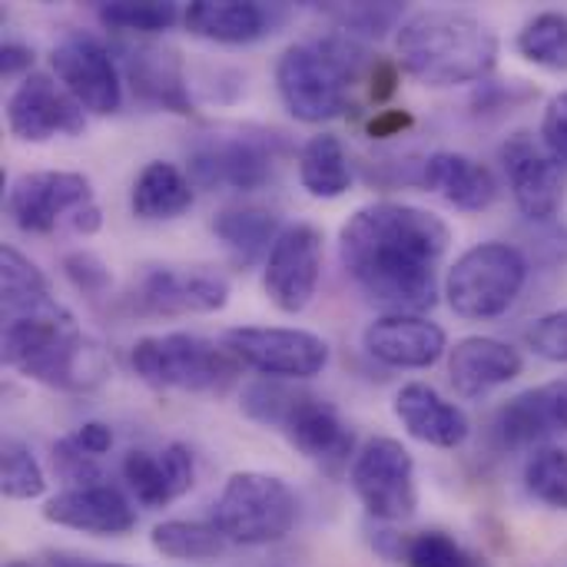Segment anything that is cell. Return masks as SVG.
<instances>
[{"label": "cell", "instance_id": "1", "mask_svg": "<svg viewBox=\"0 0 567 567\" xmlns=\"http://www.w3.org/2000/svg\"><path fill=\"white\" fill-rule=\"evenodd\" d=\"M452 246L442 216L409 203L359 206L339 233L349 279L392 312L422 316L439 302V266Z\"/></svg>", "mask_w": 567, "mask_h": 567}, {"label": "cell", "instance_id": "2", "mask_svg": "<svg viewBox=\"0 0 567 567\" xmlns=\"http://www.w3.org/2000/svg\"><path fill=\"white\" fill-rule=\"evenodd\" d=\"M399 66L425 86H462L485 80L498 63V33L475 13L429 7L395 33Z\"/></svg>", "mask_w": 567, "mask_h": 567}, {"label": "cell", "instance_id": "3", "mask_svg": "<svg viewBox=\"0 0 567 567\" xmlns=\"http://www.w3.org/2000/svg\"><path fill=\"white\" fill-rule=\"evenodd\" d=\"M365 47L346 37L302 40L276 60V90L299 123L339 120L349 106V90L362 73Z\"/></svg>", "mask_w": 567, "mask_h": 567}, {"label": "cell", "instance_id": "4", "mask_svg": "<svg viewBox=\"0 0 567 567\" xmlns=\"http://www.w3.org/2000/svg\"><path fill=\"white\" fill-rule=\"evenodd\" d=\"M3 365L56 392H90L110 375L103 352L73 316L3 322Z\"/></svg>", "mask_w": 567, "mask_h": 567}, {"label": "cell", "instance_id": "5", "mask_svg": "<svg viewBox=\"0 0 567 567\" xmlns=\"http://www.w3.org/2000/svg\"><path fill=\"white\" fill-rule=\"evenodd\" d=\"M133 372L159 392H226L243 362L226 349L189 332L143 336L130 352Z\"/></svg>", "mask_w": 567, "mask_h": 567}, {"label": "cell", "instance_id": "6", "mask_svg": "<svg viewBox=\"0 0 567 567\" xmlns=\"http://www.w3.org/2000/svg\"><path fill=\"white\" fill-rule=\"evenodd\" d=\"M229 545L262 548L282 542L299 522V498L279 478L266 472H236L223 485L213 518Z\"/></svg>", "mask_w": 567, "mask_h": 567}, {"label": "cell", "instance_id": "7", "mask_svg": "<svg viewBox=\"0 0 567 567\" xmlns=\"http://www.w3.org/2000/svg\"><path fill=\"white\" fill-rule=\"evenodd\" d=\"M528 256L512 243H478L465 249L445 279V296L455 316L462 319H498L505 316L525 282H528Z\"/></svg>", "mask_w": 567, "mask_h": 567}, {"label": "cell", "instance_id": "8", "mask_svg": "<svg viewBox=\"0 0 567 567\" xmlns=\"http://www.w3.org/2000/svg\"><path fill=\"white\" fill-rule=\"evenodd\" d=\"M276 173V140L262 133H206L189 146V179L203 189L256 193Z\"/></svg>", "mask_w": 567, "mask_h": 567}, {"label": "cell", "instance_id": "9", "mask_svg": "<svg viewBox=\"0 0 567 567\" xmlns=\"http://www.w3.org/2000/svg\"><path fill=\"white\" fill-rule=\"evenodd\" d=\"M352 492L375 522H409L419 508L415 458L395 439H372L352 462Z\"/></svg>", "mask_w": 567, "mask_h": 567}, {"label": "cell", "instance_id": "10", "mask_svg": "<svg viewBox=\"0 0 567 567\" xmlns=\"http://www.w3.org/2000/svg\"><path fill=\"white\" fill-rule=\"evenodd\" d=\"M226 349L262 379L299 382L329 365V342L309 329L286 326H239L226 332Z\"/></svg>", "mask_w": 567, "mask_h": 567}, {"label": "cell", "instance_id": "11", "mask_svg": "<svg viewBox=\"0 0 567 567\" xmlns=\"http://www.w3.org/2000/svg\"><path fill=\"white\" fill-rule=\"evenodd\" d=\"M93 206V186L83 173L37 169L23 173L7 189V213L20 233L47 236L60 223H70Z\"/></svg>", "mask_w": 567, "mask_h": 567}, {"label": "cell", "instance_id": "12", "mask_svg": "<svg viewBox=\"0 0 567 567\" xmlns=\"http://www.w3.org/2000/svg\"><path fill=\"white\" fill-rule=\"evenodd\" d=\"M50 66L63 90L96 116H110L123 106V83L113 53L93 33L70 30L50 50Z\"/></svg>", "mask_w": 567, "mask_h": 567}, {"label": "cell", "instance_id": "13", "mask_svg": "<svg viewBox=\"0 0 567 567\" xmlns=\"http://www.w3.org/2000/svg\"><path fill=\"white\" fill-rule=\"evenodd\" d=\"M319 279H322V233L309 223L286 226L262 266V289L269 302L286 316H299L316 299Z\"/></svg>", "mask_w": 567, "mask_h": 567}, {"label": "cell", "instance_id": "14", "mask_svg": "<svg viewBox=\"0 0 567 567\" xmlns=\"http://www.w3.org/2000/svg\"><path fill=\"white\" fill-rule=\"evenodd\" d=\"M146 316H213L229 302V279L209 266H153L133 289Z\"/></svg>", "mask_w": 567, "mask_h": 567}, {"label": "cell", "instance_id": "15", "mask_svg": "<svg viewBox=\"0 0 567 567\" xmlns=\"http://www.w3.org/2000/svg\"><path fill=\"white\" fill-rule=\"evenodd\" d=\"M86 110L47 73H27L7 100V130L20 143H50L53 136H80Z\"/></svg>", "mask_w": 567, "mask_h": 567}, {"label": "cell", "instance_id": "16", "mask_svg": "<svg viewBox=\"0 0 567 567\" xmlns=\"http://www.w3.org/2000/svg\"><path fill=\"white\" fill-rule=\"evenodd\" d=\"M502 166L522 216L532 223H551L561 213L567 193L565 169L548 156L545 146L535 143L532 133H515L505 140Z\"/></svg>", "mask_w": 567, "mask_h": 567}, {"label": "cell", "instance_id": "17", "mask_svg": "<svg viewBox=\"0 0 567 567\" xmlns=\"http://www.w3.org/2000/svg\"><path fill=\"white\" fill-rule=\"evenodd\" d=\"M362 349L389 369H432L445 355L449 336L425 316L389 312L365 326Z\"/></svg>", "mask_w": 567, "mask_h": 567}, {"label": "cell", "instance_id": "18", "mask_svg": "<svg viewBox=\"0 0 567 567\" xmlns=\"http://www.w3.org/2000/svg\"><path fill=\"white\" fill-rule=\"evenodd\" d=\"M279 432L289 439L292 449H299L309 462L322 465L326 472H339L355 449V435L342 422V415L312 392H299Z\"/></svg>", "mask_w": 567, "mask_h": 567}, {"label": "cell", "instance_id": "19", "mask_svg": "<svg viewBox=\"0 0 567 567\" xmlns=\"http://www.w3.org/2000/svg\"><path fill=\"white\" fill-rule=\"evenodd\" d=\"M43 522L93 538H123L136 528V512L130 498L113 485L66 488L43 505Z\"/></svg>", "mask_w": 567, "mask_h": 567}, {"label": "cell", "instance_id": "20", "mask_svg": "<svg viewBox=\"0 0 567 567\" xmlns=\"http://www.w3.org/2000/svg\"><path fill=\"white\" fill-rule=\"evenodd\" d=\"M495 435L508 449L542 445L567 432V382H545L512 395L492 422Z\"/></svg>", "mask_w": 567, "mask_h": 567}, {"label": "cell", "instance_id": "21", "mask_svg": "<svg viewBox=\"0 0 567 567\" xmlns=\"http://www.w3.org/2000/svg\"><path fill=\"white\" fill-rule=\"evenodd\" d=\"M286 20V7L259 0H193L183 10V23L193 37L239 47L256 43Z\"/></svg>", "mask_w": 567, "mask_h": 567}, {"label": "cell", "instance_id": "22", "mask_svg": "<svg viewBox=\"0 0 567 567\" xmlns=\"http://www.w3.org/2000/svg\"><path fill=\"white\" fill-rule=\"evenodd\" d=\"M123 482L143 508H166L179 502L196 482L193 452L179 442L166 445L163 452L130 449L123 455Z\"/></svg>", "mask_w": 567, "mask_h": 567}, {"label": "cell", "instance_id": "23", "mask_svg": "<svg viewBox=\"0 0 567 567\" xmlns=\"http://www.w3.org/2000/svg\"><path fill=\"white\" fill-rule=\"evenodd\" d=\"M120 53H123V70L136 100L166 113H179V116L193 113L189 83H186L183 60L176 50L159 47V43H136V47H123Z\"/></svg>", "mask_w": 567, "mask_h": 567}, {"label": "cell", "instance_id": "24", "mask_svg": "<svg viewBox=\"0 0 567 567\" xmlns=\"http://www.w3.org/2000/svg\"><path fill=\"white\" fill-rule=\"evenodd\" d=\"M522 369V352L492 336H468L449 352V382L462 399H485L488 392L515 382Z\"/></svg>", "mask_w": 567, "mask_h": 567}, {"label": "cell", "instance_id": "25", "mask_svg": "<svg viewBox=\"0 0 567 567\" xmlns=\"http://www.w3.org/2000/svg\"><path fill=\"white\" fill-rule=\"evenodd\" d=\"M392 409H395V419L402 422V429L422 445L462 449L468 442V435H472L468 415L455 402L439 395L432 385H425V382L402 385Z\"/></svg>", "mask_w": 567, "mask_h": 567}, {"label": "cell", "instance_id": "26", "mask_svg": "<svg viewBox=\"0 0 567 567\" xmlns=\"http://www.w3.org/2000/svg\"><path fill=\"white\" fill-rule=\"evenodd\" d=\"M422 186L465 213H482L498 199L495 173L485 163L452 150H439L422 163Z\"/></svg>", "mask_w": 567, "mask_h": 567}, {"label": "cell", "instance_id": "27", "mask_svg": "<svg viewBox=\"0 0 567 567\" xmlns=\"http://www.w3.org/2000/svg\"><path fill=\"white\" fill-rule=\"evenodd\" d=\"M0 309L3 322L23 319H70L66 306L50 292L47 276L17 249H0Z\"/></svg>", "mask_w": 567, "mask_h": 567}, {"label": "cell", "instance_id": "28", "mask_svg": "<svg viewBox=\"0 0 567 567\" xmlns=\"http://www.w3.org/2000/svg\"><path fill=\"white\" fill-rule=\"evenodd\" d=\"M282 229L279 213L266 206H229L213 219V233L236 269H252L259 259H269Z\"/></svg>", "mask_w": 567, "mask_h": 567}, {"label": "cell", "instance_id": "29", "mask_svg": "<svg viewBox=\"0 0 567 567\" xmlns=\"http://www.w3.org/2000/svg\"><path fill=\"white\" fill-rule=\"evenodd\" d=\"M193 179L163 159H153L140 169L133 193H130V209L143 223H166L183 216L193 206Z\"/></svg>", "mask_w": 567, "mask_h": 567}, {"label": "cell", "instance_id": "30", "mask_svg": "<svg viewBox=\"0 0 567 567\" xmlns=\"http://www.w3.org/2000/svg\"><path fill=\"white\" fill-rule=\"evenodd\" d=\"M299 183L316 199H339L352 186V166L336 133H319L299 150Z\"/></svg>", "mask_w": 567, "mask_h": 567}, {"label": "cell", "instance_id": "31", "mask_svg": "<svg viewBox=\"0 0 567 567\" xmlns=\"http://www.w3.org/2000/svg\"><path fill=\"white\" fill-rule=\"evenodd\" d=\"M150 545L169 561H216L226 555L229 542L213 522H163L153 528Z\"/></svg>", "mask_w": 567, "mask_h": 567}, {"label": "cell", "instance_id": "32", "mask_svg": "<svg viewBox=\"0 0 567 567\" xmlns=\"http://www.w3.org/2000/svg\"><path fill=\"white\" fill-rule=\"evenodd\" d=\"M518 53L551 73L567 70V13L565 10H545L535 13L515 37Z\"/></svg>", "mask_w": 567, "mask_h": 567}, {"label": "cell", "instance_id": "33", "mask_svg": "<svg viewBox=\"0 0 567 567\" xmlns=\"http://www.w3.org/2000/svg\"><path fill=\"white\" fill-rule=\"evenodd\" d=\"M96 17L120 33H163L179 20V7L169 0H110L96 3Z\"/></svg>", "mask_w": 567, "mask_h": 567}, {"label": "cell", "instance_id": "34", "mask_svg": "<svg viewBox=\"0 0 567 567\" xmlns=\"http://www.w3.org/2000/svg\"><path fill=\"white\" fill-rule=\"evenodd\" d=\"M0 492L10 502H33L47 492V475L20 439H3L0 445Z\"/></svg>", "mask_w": 567, "mask_h": 567}, {"label": "cell", "instance_id": "35", "mask_svg": "<svg viewBox=\"0 0 567 567\" xmlns=\"http://www.w3.org/2000/svg\"><path fill=\"white\" fill-rule=\"evenodd\" d=\"M525 488L545 508L567 512V452L558 445H542L525 462Z\"/></svg>", "mask_w": 567, "mask_h": 567}, {"label": "cell", "instance_id": "36", "mask_svg": "<svg viewBox=\"0 0 567 567\" xmlns=\"http://www.w3.org/2000/svg\"><path fill=\"white\" fill-rule=\"evenodd\" d=\"M399 558L405 567H485L462 542L445 532H419L399 542Z\"/></svg>", "mask_w": 567, "mask_h": 567}, {"label": "cell", "instance_id": "37", "mask_svg": "<svg viewBox=\"0 0 567 567\" xmlns=\"http://www.w3.org/2000/svg\"><path fill=\"white\" fill-rule=\"evenodd\" d=\"M349 37H385L405 23L402 3H326L319 7Z\"/></svg>", "mask_w": 567, "mask_h": 567}, {"label": "cell", "instance_id": "38", "mask_svg": "<svg viewBox=\"0 0 567 567\" xmlns=\"http://www.w3.org/2000/svg\"><path fill=\"white\" fill-rule=\"evenodd\" d=\"M525 342L538 359L567 365V309H555L535 319L525 332Z\"/></svg>", "mask_w": 567, "mask_h": 567}, {"label": "cell", "instance_id": "39", "mask_svg": "<svg viewBox=\"0 0 567 567\" xmlns=\"http://www.w3.org/2000/svg\"><path fill=\"white\" fill-rule=\"evenodd\" d=\"M53 468L63 482H70V488H90V485H103V472L96 465L93 455H86L73 435L53 442Z\"/></svg>", "mask_w": 567, "mask_h": 567}, {"label": "cell", "instance_id": "40", "mask_svg": "<svg viewBox=\"0 0 567 567\" xmlns=\"http://www.w3.org/2000/svg\"><path fill=\"white\" fill-rule=\"evenodd\" d=\"M63 276L90 299L96 296H106V289L113 286V276L106 269V262L96 256V252H86V249H76V252H66L63 256Z\"/></svg>", "mask_w": 567, "mask_h": 567}, {"label": "cell", "instance_id": "41", "mask_svg": "<svg viewBox=\"0 0 567 567\" xmlns=\"http://www.w3.org/2000/svg\"><path fill=\"white\" fill-rule=\"evenodd\" d=\"M542 143L548 156L567 169V90L555 93L542 113Z\"/></svg>", "mask_w": 567, "mask_h": 567}, {"label": "cell", "instance_id": "42", "mask_svg": "<svg viewBox=\"0 0 567 567\" xmlns=\"http://www.w3.org/2000/svg\"><path fill=\"white\" fill-rule=\"evenodd\" d=\"M412 113L409 110H379L369 120V136L372 140H389V136H402L412 126Z\"/></svg>", "mask_w": 567, "mask_h": 567}, {"label": "cell", "instance_id": "43", "mask_svg": "<svg viewBox=\"0 0 567 567\" xmlns=\"http://www.w3.org/2000/svg\"><path fill=\"white\" fill-rule=\"evenodd\" d=\"M73 442H76L86 455L100 458V455H106V452L113 449V432H110V425H103V422H86V425H80V429L73 432Z\"/></svg>", "mask_w": 567, "mask_h": 567}, {"label": "cell", "instance_id": "44", "mask_svg": "<svg viewBox=\"0 0 567 567\" xmlns=\"http://www.w3.org/2000/svg\"><path fill=\"white\" fill-rule=\"evenodd\" d=\"M395 90H399V66H395L392 60H375L372 86H369L372 100H375V103H385Z\"/></svg>", "mask_w": 567, "mask_h": 567}, {"label": "cell", "instance_id": "45", "mask_svg": "<svg viewBox=\"0 0 567 567\" xmlns=\"http://www.w3.org/2000/svg\"><path fill=\"white\" fill-rule=\"evenodd\" d=\"M30 66H33V50L30 47H23V43H3V50H0V73L3 76H17V73H23Z\"/></svg>", "mask_w": 567, "mask_h": 567}, {"label": "cell", "instance_id": "46", "mask_svg": "<svg viewBox=\"0 0 567 567\" xmlns=\"http://www.w3.org/2000/svg\"><path fill=\"white\" fill-rule=\"evenodd\" d=\"M50 567H136V565H113V561H86L73 555H50Z\"/></svg>", "mask_w": 567, "mask_h": 567}, {"label": "cell", "instance_id": "47", "mask_svg": "<svg viewBox=\"0 0 567 567\" xmlns=\"http://www.w3.org/2000/svg\"><path fill=\"white\" fill-rule=\"evenodd\" d=\"M3 567H33V565H27V561H10V565H3Z\"/></svg>", "mask_w": 567, "mask_h": 567}]
</instances>
